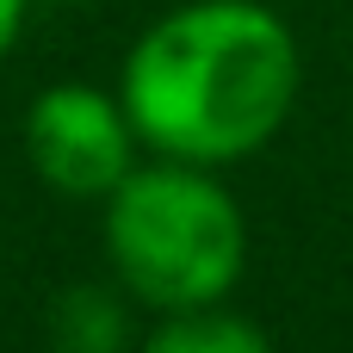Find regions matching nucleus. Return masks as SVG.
I'll return each instance as SVG.
<instances>
[{"label":"nucleus","instance_id":"7ed1b4c3","mask_svg":"<svg viewBox=\"0 0 353 353\" xmlns=\"http://www.w3.org/2000/svg\"><path fill=\"white\" fill-rule=\"evenodd\" d=\"M137 124L118 93L87 81H56L25 105V161L62 199H105L137 168Z\"/></svg>","mask_w":353,"mask_h":353},{"label":"nucleus","instance_id":"f03ea898","mask_svg":"<svg viewBox=\"0 0 353 353\" xmlns=\"http://www.w3.org/2000/svg\"><path fill=\"white\" fill-rule=\"evenodd\" d=\"M105 254L124 292L149 310L223 304L248 267V217L199 161H137L105 192Z\"/></svg>","mask_w":353,"mask_h":353},{"label":"nucleus","instance_id":"39448f33","mask_svg":"<svg viewBox=\"0 0 353 353\" xmlns=\"http://www.w3.org/2000/svg\"><path fill=\"white\" fill-rule=\"evenodd\" d=\"M19 25H25V0H0V62L19 43Z\"/></svg>","mask_w":353,"mask_h":353},{"label":"nucleus","instance_id":"20e7f679","mask_svg":"<svg viewBox=\"0 0 353 353\" xmlns=\"http://www.w3.org/2000/svg\"><path fill=\"white\" fill-rule=\"evenodd\" d=\"M143 353H279V347L261 323H248L223 304H199V310H168L149 329Z\"/></svg>","mask_w":353,"mask_h":353},{"label":"nucleus","instance_id":"f257e3e1","mask_svg":"<svg viewBox=\"0 0 353 353\" xmlns=\"http://www.w3.org/2000/svg\"><path fill=\"white\" fill-rule=\"evenodd\" d=\"M304 56L292 25L261 0H186L124 56L118 99L143 149L223 168L267 149L298 105Z\"/></svg>","mask_w":353,"mask_h":353}]
</instances>
